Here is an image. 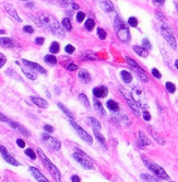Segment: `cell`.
<instances>
[{"label": "cell", "mask_w": 178, "mask_h": 182, "mask_svg": "<svg viewBox=\"0 0 178 182\" xmlns=\"http://www.w3.org/2000/svg\"><path fill=\"white\" fill-rule=\"evenodd\" d=\"M41 21L45 24L48 28V30L53 33L54 35L59 37H64V29L61 28V25L57 22V20L55 19L53 15L50 14H42L41 15Z\"/></svg>", "instance_id": "cell-1"}, {"label": "cell", "mask_w": 178, "mask_h": 182, "mask_svg": "<svg viewBox=\"0 0 178 182\" xmlns=\"http://www.w3.org/2000/svg\"><path fill=\"white\" fill-rule=\"evenodd\" d=\"M115 30H116L120 41L126 42V43L130 41V32L128 30V26L126 25V23L122 21L119 15L115 17Z\"/></svg>", "instance_id": "cell-2"}, {"label": "cell", "mask_w": 178, "mask_h": 182, "mask_svg": "<svg viewBox=\"0 0 178 182\" xmlns=\"http://www.w3.org/2000/svg\"><path fill=\"white\" fill-rule=\"evenodd\" d=\"M37 153H38L39 157H41V159L43 160V163H45V166L47 167L49 174L53 176V178H54L57 182H60V172H59V170L57 169L56 166L48 159V157H46V155L44 154L43 150H42L41 148H37Z\"/></svg>", "instance_id": "cell-3"}, {"label": "cell", "mask_w": 178, "mask_h": 182, "mask_svg": "<svg viewBox=\"0 0 178 182\" xmlns=\"http://www.w3.org/2000/svg\"><path fill=\"white\" fill-rule=\"evenodd\" d=\"M142 159H143L144 165H145L146 167H148L150 170H152V172L155 174V176L157 177V178L163 179V180H168V179H170V177H168V174H166V172H165V170H164L162 167H160L159 165H156V163H152V161L148 160V159H146L144 156H142Z\"/></svg>", "instance_id": "cell-4"}, {"label": "cell", "mask_w": 178, "mask_h": 182, "mask_svg": "<svg viewBox=\"0 0 178 182\" xmlns=\"http://www.w3.org/2000/svg\"><path fill=\"white\" fill-rule=\"evenodd\" d=\"M160 30H161L162 35H163V37L166 40V42H167V43L172 46V48L176 50L177 48V42H176V39H175L174 34H173V31L170 30V26L163 22V23H161Z\"/></svg>", "instance_id": "cell-5"}, {"label": "cell", "mask_w": 178, "mask_h": 182, "mask_svg": "<svg viewBox=\"0 0 178 182\" xmlns=\"http://www.w3.org/2000/svg\"><path fill=\"white\" fill-rule=\"evenodd\" d=\"M118 89L120 90L121 94L124 95L125 98H126L127 103H128V105L130 106V109L132 110V112L135 113V114L137 115V116H140V106H139V104L137 103V101H135V100L133 99L132 94H129V93L127 92V90H125L124 88L121 87V86H119Z\"/></svg>", "instance_id": "cell-6"}, {"label": "cell", "mask_w": 178, "mask_h": 182, "mask_svg": "<svg viewBox=\"0 0 178 182\" xmlns=\"http://www.w3.org/2000/svg\"><path fill=\"white\" fill-rule=\"evenodd\" d=\"M73 158H74L82 167L85 168V169L91 170V169H93V167H94V166H93V163L91 161V159L82 152H75L74 154H73Z\"/></svg>", "instance_id": "cell-7"}, {"label": "cell", "mask_w": 178, "mask_h": 182, "mask_svg": "<svg viewBox=\"0 0 178 182\" xmlns=\"http://www.w3.org/2000/svg\"><path fill=\"white\" fill-rule=\"evenodd\" d=\"M0 120H1V122H6V123H8L9 125L13 128V130H15L17 132H19L20 134L24 135V136H26V137H30V133L28 132V130H26L25 127H23L22 125H20V124L17 123V122L11 121L10 119H8V117H7L6 115L2 114V113L0 114Z\"/></svg>", "instance_id": "cell-8"}, {"label": "cell", "mask_w": 178, "mask_h": 182, "mask_svg": "<svg viewBox=\"0 0 178 182\" xmlns=\"http://www.w3.org/2000/svg\"><path fill=\"white\" fill-rule=\"evenodd\" d=\"M70 124L72 125V127L74 128L75 131L78 132V134H79V136L81 137L83 141H85L88 144H93V138L92 136H91L90 134H89L88 132H85V131L83 130V128L81 127V126L79 125L78 123H75L74 120L73 119H70Z\"/></svg>", "instance_id": "cell-9"}, {"label": "cell", "mask_w": 178, "mask_h": 182, "mask_svg": "<svg viewBox=\"0 0 178 182\" xmlns=\"http://www.w3.org/2000/svg\"><path fill=\"white\" fill-rule=\"evenodd\" d=\"M131 94H132L133 99L137 101V103L139 104V106H143L144 110H145L146 105H145V97H144V93L141 89H139L138 87H133L132 91H131Z\"/></svg>", "instance_id": "cell-10"}, {"label": "cell", "mask_w": 178, "mask_h": 182, "mask_svg": "<svg viewBox=\"0 0 178 182\" xmlns=\"http://www.w3.org/2000/svg\"><path fill=\"white\" fill-rule=\"evenodd\" d=\"M42 139H43L44 142H46V144L54 150H59L60 147H61V144H60V142L58 139L50 136V135H48V134H42Z\"/></svg>", "instance_id": "cell-11"}, {"label": "cell", "mask_w": 178, "mask_h": 182, "mask_svg": "<svg viewBox=\"0 0 178 182\" xmlns=\"http://www.w3.org/2000/svg\"><path fill=\"white\" fill-rule=\"evenodd\" d=\"M96 4L104 11V12H113L114 11V4L110 0H95Z\"/></svg>", "instance_id": "cell-12"}, {"label": "cell", "mask_w": 178, "mask_h": 182, "mask_svg": "<svg viewBox=\"0 0 178 182\" xmlns=\"http://www.w3.org/2000/svg\"><path fill=\"white\" fill-rule=\"evenodd\" d=\"M0 152H1L2 158H3L4 160L7 161V163H11V165H13V166H19V163L15 160V158H13V157L11 156V155L9 154L8 152H7V149H6V147H4V146H2V145L0 146Z\"/></svg>", "instance_id": "cell-13"}, {"label": "cell", "mask_w": 178, "mask_h": 182, "mask_svg": "<svg viewBox=\"0 0 178 182\" xmlns=\"http://www.w3.org/2000/svg\"><path fill=\"white\" fill-rule=\"evenodd\" d=\"M3 7H4V9H6L7 12H8V14L11 15L13 19H15V21H17V22H22V20L20 19V17L18 15V12L15 11L14 7H13L12 4L9 3V2H3Z\"/></svg>", "instance_id": "cell-14"}, {"label": "cell", "mask_w": 178, "mask_h": 182, "mask_svg": "<svg viewBox=\"0 0 178 182\" xmlns=\"http://www.w3.org/2000/svg\"><path fill=\"white\" fill-rule=\"evenodd\" d=\"M22 63H23L24 65L28 66V68H32V69H34L35 72H39V74H46V70L44 69V68L42 67L41 65H38V64L33 63V62H30V61H26V59H23V61H22Z\"/></svg>", "instance_id": "cell-15"}, {"label": "cell", "mask_w": 178, "mask_h": 182, "mask_svg": "<svg viewBox=\"0 0 178 182\" xmlns=\"http://www.w3.org/2000/svg\"><path fill=\"white\" fill-rule=\"evenodd\" d=\"M28 170H30L31 174L34 176V178L36 179L37 182H49L46 179V177H44L43 174H41V171H39L38 169H36L35 167H28Z\"/></svg>", "instance_id": "cell-16"}, {"label": "cell", "mask_w": 178, "mask_h": 182, "mask_svg": "<svg viewBox=\"0 0 178 182\" xmlns=\"http://www.w3.org/2000/svg\"><path fill=\"white\" fill-rule=\"evenodd\" d=\"M31 100H32L33 103L36 104V105L39 106V108H42V109L48 108V102L46 101L45 99H43V98L36 97V95H32V97H31Z\"/></svg>", "instance_id": "cell-17"}, {"label": "cell", "mask_w": 178, "mask_h": 182, "mask_svg": "<svg viewBox=\"0 0 178 182\" xmlns=\"http://www.w3.org/2000/svg\"><path fill=\"white\" fill-rule=\"evenodd\" d=\"M108 93V90L106 87L104 86H101V87H96L93 89V94L96 98H105Z\"/></svg>", "instance_id": "cell-18"}, {"label": "cell", "mask_w": 178, "mask_h": 182, "mask_svg": "<svg viewBox=\"0 0 178 182\" xmlns=\"http://www.w3.org/2000/svg\"><path fill=\"white\" fill-rule=\"evenodd\" d=\"M148 131H149V132H150V134L152 135V137L155 139V141L157 142V143L160 144V145H162V146H164V145H165V141H164V139L162 138V137L160 136V135L157 134V133L155 132V131L153 130L152 127H150V126H149V127H148Z\"/></svg>", "instance_id": "cell-19"}, {"label": "cell", "mask_w": 178, "mask_h": 182, "mask_svg": "<svg viewBox=\"0 0 178 182\" xmlns=\"http://www.w3.org/2000/svg\"><path fill=\"white\" fill-rule=\"evenodd\" d=\"M138 142H139L140 146H142V147H144V146L151 145V142L149 141V139L146 138L145 136H144V134L142 132L138 133Z\"/></svg>", "instance_id": "cell-20"}, {"label": "cell", "mask_w": 178, "mask_h": 182, "mask_svg": "<svg viewBox=\"0 0 178 182\" xmlns=\"http://www.w3.org/2000/svg\"><path fill=\"white\" fill-rule=\"evenodd\" d=\"M133 51H135V52L141 57H148V55H149V51L145 50L143 46H142V47L141 46H138V45L133 46Z\"/></svg>", "instance_id": "cell-21"}, {"label": "cell", "mask_w": 178, "mask_h": 182, "mask_svg": "<svg viewBox=\"0 0 178 182\" xmlns=\"http://www.w3.org/2000/svg\"><path fill=\"white\" fill-rule=\"evenodd\" d=\"M79 78L81 79L82 81H83L84 83H89V81L91 80V76H90V74H89V72L88 70H85V69H82V70H80L79 72Z\"/></svg>", "instance_id": "cell-22"}, {"label": "cell", "mask_w": 178, "mask_h": 182, "mask_svg": "<svg viewBox=\"0 0 178 182\" xmlns=\"http://www.w3.org/2000/svg\"><path fill=\"white\" fill-rule=\"evenodd\" d=\"M127 63H128V65L130 66L131 68H132L133 70L135 72V74H138V72H143V70L140 68V66L138 65L137 63H135L133 59H131V58H129V57H127Z\"/></svg>", "instance_id": "cell-23"}, {"label": "cell", "mask_w": 178, "mask_h": 182, "mask_svg": "<svg viewBox=\"0 0 178 182\" xmlns=\"http://www.w3.org/2000/svg\"><path fill=\"white\" fill-rule=\"evenodd\" d=\"M88 122L91 124V126L93 127V130L101 131V123H99L96 119H94V117H88Z\"/></svg>", "instance_id": "cell-24"}, {"label": "cell", "mask_w": 178, "mask_h": 182, "mask_svg": "<svg viewBox=\"0 0 178 182\" xmlns=\"http://www.w3.org/2000/svg\"><path fill=\"white\" fill-rule=\"evenodd\" d=\"M28 66L26 67H24V66H22V70H23V72L25 74V76L28 77V79H31V80H35L36 79V76H35V74L32 72V70L28 69Z\"/></svg>", "instance_id": "cell-25"}, {"label": "cell", "mask_w": 178, "mask_h": 182, "mask_svg": "<svg viewBox=\"0 0 178 182\" xmlns=\"http://www.w3.org/2000/svg\"><path fill=\"white\" fill-rule=\"evenodd\" d=\"M107 108L109 109L112 112H118L119 110V105L113 100H108L107 101Z\"/></svg>", "instance_id": "cell-26"}, {"label": "cell", "mask_w": 178, "mask_h": 182, "mask_svg": "<svg viewBox=\"0 0 178 182\" xmlns=\"http://www.w3.org/2000/svg\"><path fill=\"white\" fill-rule=\"evenodd\" d=\"M121 78L126 83H130L131 80H132V76H131V74L128 72H126V70H122L121 72Z\"/></svg>", "instance_id": "cell-27"}, {"label": "cell", "mask_w": 178, "mask_h": 182, "mask_svg": "<svg viewBox=\"0 0 178 182\" xmlns=\"http://www.w3.org/2000/svg\"><path fill=\"white\" fill-rule=\"evenodd\" d=\"M94 131V134H95V137L97 138V141L99 142V143L102 144L103 146H105L106 145V141H105V137L103 136V135L99 133V131H97V130H93Z\"/></svg>", "instance_id": "cell-28"}, {"label": "cell", "mask_w": 178, "mask_h": 182, "mask_svg": "<svg viewBox=\"0 0 178 182\" xmlns=\"http://www.w3.org/2000/svg\"><path fill=\"white\" fill-rule=\"evenodd\" d=\"M62 26H64V30L72 31V24H71V21L68 19V18H64V19L62 20Z\"/></svg>", "instance_id": "cell-29"}, {"label": "cell", "mask_w": 178, "mask_h": 182, "mask_svg": "<svg viewBox=\"0 0 178 182\" xmlns=\"http://www.w3.org/2000/svg\"><path fill=\"white\" fill-rule=\"evenodd\" d=\"M44 61H45L46 63L49 64V65H56V64H57L56 57L53 56V55H46V56L44 57Z\"/></svg>", "instance_id": "cell-30"}, {"label": "cell", "mask_w": 178, "mask_h": 182, "mask_svg": "<svg viewBox=\"0 0 178 182\" xmlns=\"http://www.w3.org/2000/svg\"><path fill=\"white\" fill-rule=\"evenodd\" d=\"M94 108L96 109V111H99L101 114H103V115L105 114V110L103 109V105H102V103L97 99L94 100Z\"/></svg>", "instance_id": "cell-31"}, {"label": "cell", "mask_w": 178, "mask_h": 182, "mask_svg": "<svg viewBox=\"0 0 178 182\" xmlns=\"http://www.w3.org/2000/svg\"><path fill=\"white\" fill-rule=\"evenodd\" d=\"M79 99H80V101H81L82 103H83L84 105L86 106V108H90V101H89L88 97H86L84 93H80V94H79Z\"/></svg>", "instance_id": "cell-32"}, {"label": "cell", "mask_w": 178, "mask_h": 182, "mask_svg": "<svg viewBox=\"0 0 178 182\" xmlns=\"http://www.w3.org/2000/svg\"><path fill=\"white\" fill-rule=\"evenodd\" d=\"M12 45L13 43L10 39H8V37H2L1 39V46H3V47H12Z\"/></svg>", "instance_id": "cell-33"}, {"label": "cell", "mask_w": 178, "mask_h": 182, "mask_svg": "<svg viewBox=\"0 0 178 182\" xmlns=\"http://www.w3.org/2000/svg\"><path fill=\"white\" fill-rule=\"evenodd\" d=\"M141 178L143 179L144 181H146V182H160L159 179H155L154 177L150 176V174H141Z\"/></svg>", "instance_id": "cell-34"}, {"label": "cell", "mask_w": 178, "mask_h": 182, "mask_svg": "<svg viewBox=\"0 0 178 182\" xmlns=\"http://www.w3.org/2000/svg\"><path fill=\"white\" fill-rule=\"evenodd\" d=\"M85 28H86V30H89V31H91V30H93V28L95 26V22H94V20H92V19H88L85 21Z\"/></svg>", "instance_id": "cell-35"}, {"label": "cell", "mask_w": 178, "mask_h": 182, "mask_svg": "<svg viewBox=\"0 0 178 182\" xmlns=\"http://www.w3.org/2000/svg\"><path fill=\"white\" fill-rule=\"evenodd\" d=\"M49 51H50V53H53V54H56V53H58L59 52V43H57V42H54V43L50 45Z\"/></svg>", "instance_id": "cell-36"}, {"label": "cell", "mask_w": 178, "mask_h": 182, "mask_svg": "<svg viewBox=\"0 0 178 182\" xmlns=\"http://www.w3.org/2000/svg\"><path fill=\"white\" fill-rule=\"evenodd\" d=\"M58 106H59L60 109H61L62 111H64V113H66L67 115H68L69 117H70V119H73V114H72V113L70 112V111L68 110V109L66 108V106L64 105V104H62V103H58Z\"/></svg>", "instance_id": "cell-37"}, {"label": "cell", "mask_w": 178, "mask_h": 182, "mask_svg": "<svg viewBox=\"0 0 178 182\" xmlns=\"http://www.w3.org/2000/svg\"><path fill=\"white\" fill-rule=\"evenodd\" d=\"M166 89L170 91V93H174L176 91V86L173 83H166Z\"/></svg>", "instance_id": "cell-38"}, {"label": "cell", "mask_w": 178, "mask_h": 182, "mask_svg": "<svg viewBox=\"0 0 178 182\" xmlns=\"http://www.w3.org/2000/svg\"><path fill=\"white\" fill-rule=\"evenodd\" d=\"M128 23L130 24V26H132V28H135V26L138 25V20H137V18H135V17L129 18Z\"/></svg>", "instance_id": "cell-39"}, {"label": "cell", "mask_w": 178, "mask_h": 182, "mask_svg": "<svg viewBox=\"0 0 178 182\" xmlns=\"http://www.w3.org/2000/svg\"><path fill=\"white\" fill-rule=\"evenodd\" d=\"M97 35H99V37L101 40H105L106 39V32L101 28L97 29Z\"/></svg>", "instance_id": "cell-40"}, {"label": "cell", "mask_w": 178, "mask_h": 182, "mask_svg": "<svg viewBox=\"0 0 178 182\" xmlns=\"http://www.w3.org/2000/svg\"><path fill=\"white\" fill-rule=\"evenodd\" d=\"M25 154H26V156H28L31 159H33V160H34V159H36V155H35V153L33 152L31 148H28V149L25 150Z\"/></svg>", "instance_id": "cell-41"}, {"label": "cell", "mask_w": 178, "mask_h": 182, "mask_svg": "<svg viewBox=\"0 0 178 182\" xmlns=\"http://www.w3.org/2000/svg\"><path fill=\"white\" fill-rule=\"evenodd\" d=\"M142 46L148 51L151 50V47H152V46H151V43L149 42L148 39H143V41H142Z\"/></svg>", "instance_id": "cell-42"}, {"label": "cell", "mask_w": 178, "mask_h": 182, "mask_svg": "<svg viewBox=\"0 0 178 182\" xmlns=\"http://www.w3.org/2000/svg\"><path fill=\"white\" fill-rule=\"evenodd\" d=\"M64 51H66V52L68 53V54H72V53L75 51V48L73 47L72 45H67L66 47H64Z\"/></svg>", "instance_id": "cell-43"}, {"label": "cell", "mask_w": 178, "mask_h": 182, "mask_svg": "<svg viewBox=\"0 0 178 182\" xmlns=\"http://www.w3.org/2000/svg\"><path fill=\"white\" fill-rule=\"evenodd\" d=\"M84 18H85V14H84V12H78V14H77V21L82 22L84 20Z\"/></svg>", "instance_id": "cell-44"}, {"label": "cell", "mask_w": 178, "mask_h": 182, "mask_svg": "<svg viewBox=\"0 0 178 182\" xmlns=\"http://www.w3.org/2000/svg\"><path fill=\"white\" fill-rule=\"evenodd\" d=\"M152 75L155 77V78H157V79H160L162 77V75L160 74V72L156 69V68H153V69H152Z\"/></svg>", "instance_id": "cell-45"}, {"label": "cell", "mask_w": 178, "mask_h": 182, "mask_svg": "<svg viewBox=\"0 0 178 182\" xmlns=\"http://www.w3.org/2000/svg\"><path fill=\"white\" fill-rule=\"evenodd\" d=\"M6 62H7V58L3 54H0V67L2 68V66L6 65Z\"/></svg>", "instance_id": "cell-46"}, {"label": "cell", "mask_w": 178, "mask_h": 182, "mask_svg": "<svg viewBox=\"0 0 178 182\" xmlns=\"http://www.w3.org/2000/svg\"><path fill=\"white\" fill-rule=\"evenodd\" d=\"M67 68H68V70H70V72H74V70L78 69V66L72 63V64H69V65L67 66Z\"/></svg>", "instance_id": "cell-47"}, {"label": "cell", "mask_w": 178, "mask_h": 182, "mask_svg": "<svg viewBox=\"0 0 178 182\" xmlns=\"http://www.w3.org/2000/svg\"><path fill=\"white\" fill-rule=\"evenodd\" d=\"M143 119L145 120V121H150L151 120V114L149 113V111H146V110L143 111Z\"/></svg>", "instance_id": "cell-48"}, {"label": "cell", "mask_w": 178, "mask_h": 182, "mask_svg": "<svg viewBox=\"0 0 178 182\" xmlns=\"http://www.w3.org/2000/svg\"><path fill=\"white\" fill-rule=\"evenodd\" d=\"M23 30H24V32H26V33H33V32H34L33 28H32V26H30V25H25L23 28Z\"/></svg>", "instance_id": "cell-49"}, {"label": "cell", "mask_w": 178, "mask_h": 182, "mask_svg": "<svg viewBox=\"0 0 178 182\" xmlns=\"http://www.w3.org/2000/svg\"><path fill=\"white\" fill-rule=\"evenodd\" d=\"M44 130H45V132H47V133L54 132V128H53L50 125H44Z\"/></svg>", "instance_id": "cell-50"}, {"label": "cell", "mask_w": 178, "mask_h": 182, "mask_svg": "<svg viewBox=\"0 0 178 182\" xmlns=\"http://www.w3.org/2000/svg\"><path fill=\"white\" fill-rule=\"evenodd\" d=\"M35 43H36L37 45H43L44 37H36V40H35Z\"/></svg>", "instance_id": "cell-51"}, {"label": "cell", "mask_w": 178, "mask_h": 182, "mask_svg": "<svg viewBox=\"0 0 178 182\" xmlns=\"http://www.w3.org/2000/svg\"><path fill=\"white\" fill-rule=\"evenodd\" d=\"M17 144H18V146L19 147H21V148H23L24 146H25V143H24V141H22V139H17Z\"/></svg>", "instance_id": "cell-52"}, {"label": "cell", "mask_w": 178, "mask_h": 182, "mask_svg": "<svg viewBox=\"0 0 178 182\" xmlns=\"http://www.w3.org/2000/svg\"><path fill=\"white\" fill-rule=\"evenodd\" d=\"M71 180H72V182H80V181H81L78 176H72V177H71Z\"/></svg>", "instance_id": "cell-53"}, {"label": "cell", "mask_w": 178, "mask_h": 182, "mask_svg": "<svg viewBox=\"0 0 178 182\" xmlns=\"http://www.w3.org/2000/svg\"><path fill=\"white\" fill-rule=\"evenodd\" d=\"M60 2H61V4H64V7L68 4V0H60Z\"/></svg>", "instance_id": "cell-54"}, {"label": "cell", "mask_w": 178, "mask_h": 182, "mask_svg": "<svg viewBox=\"0 0 178 182\" xmlns=\"http://www.w3.org/2000/svg\"><path fill=\"white\" fill-rule=\"evenodd\" d=\"M72 7H73V8H74V9H79V6H78V4H75L74 2H72Z\"/></svg>", "instance_id": "cell-55"}, {"label": "cell", "mask_w": 178, "mask_h": 182, "mask_svg": "<svg viewBox=\"0 0 178 182\" xmlns=\"http://www.w3.org/2000/svg\"><path fill=\"white\" fill-rule=\"evenodd\" d=\"M175 67H176V68H177V69H178V59H177V61H176V63H175Z\"/></svg>", "instance_id": "cell-56"}, {"label": "cell", "mask_w": 178, "mask_h": 182, "mask_svg": "<svg viewBox=\"0 0 178 182\" xmlns=\"http://www.w3.org/2000/svg\"><path fill=\"white\" fill-rule=\"evenodd\" d=\"M176 9H177V12H178V2L176 3Z\"/></svg>", "instance_id": "cell-57"}]
</instances>
